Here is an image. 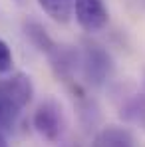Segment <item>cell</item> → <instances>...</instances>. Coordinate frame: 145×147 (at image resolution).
Instances as JSON below:
<instances>
[{
	"instance_id": "6da1fadb",
	"label": "cell",
	"mask_w": 145,
	"mask_h": 147,
	"mask_svg": "<svg viewBox=\"0 0 145 147\" xmlns=\"http://www.w3.org/2000/svg\"><path fill=\"white\" fill-rule=\"evenodd\" d=\"M34 86L30 76L14 74L6 80H0V133L10 131L22 109L32 101Z\"/></svg>"
},
{
	"instance_id": "52a82bcc",
	"label": "cell",
	"mask_w": 145,
	"mask_h": 147,
	"mask_svg": "<svg viewBox=\"0 0 145 147\" xmlns=\"http://www.w3.org/2000/svg\"><path fill=\"white\" fill-rule=\"evenodd\" d=\"M24 32H26V38L40 50L42 54H46V56H48L50 52L56 48V44H58L48 32H46V28L40 26L38 22H28V24L24 26Z\"/></svg>"
},
{
	"instance_id": "30bf717a",
	"label": "cell",
	"mask_w": 145,
	"mask_h": 147,
	"mask_svg": "<svg viewBox=\"0 0 145 147\" xmlns=\"http://www.w3.org/2000/svg\"><path fill=\"white\" fill-rule=\"evenodd\" d=\"M0 147H8V143H6V137H4V133H0Z\"/></svg>"
},
{
	"instance_id": "277c9868",
	"label": "cell",
	"mask_w": 145,
	"mask_h": 147,
	"mask_svg": "<svg viewBox=\"0 0 145 147\" xmlns=\"http://www.w3.org/2000/svg\"><path fill=\"white\" fill-rule=\"evenodd\" d=\"M74 12L78 24L86 32H97L109 20L103 0H74Z\"/></svg>"
},
{
	"instance_id": "5b68a950",
	"label": "cell",
	"mask_w": 145,
	"mask_h": 147,
	"mask_svg": "<svg viewBox=\"0 0 145 147\" xmlns=\"http://www.w3.org/2000/svg\"><path fill=\"white\" fill-rule=\"evenodd\" d=\"M119 115L127 123H133L145 131V94L143 92H125L117 101Z\"/></svg>"
},
{
	"instance_id": "8992f818",
	"label": "cell",
	"mask_w": 145,
	"mask_h": 147,
	"mask_svg": "<svg viewBox=\"0 0 145 147\" xmlns=\"http://www.w3.org/2000/svg\"><path fill=\"white\" fill-rule=\"evenodd\" d=\"M94 147H137V143L129 129L119 125H107L97 131L94 137Z\"/></svg>"
},
{
	"instance_id": "9c48e42d",
	"label": "cell",
	"mask_w": 145,
	"mask_h": 147,
	"mask_svg": "<svg viewBox=\"0 0 145 147\" xmlns=\"http://www.w3.org/2000/svg\"><path fill=\"white\" fill-rule=\"evenodd\" d=\"M12 64H14V56H12V50L10 46L0 40V74H6L12 70Z\"/></svg>"
},
{
	"instance_id": "3957f363",
	"label": "cell",
	"mask_w": 145,
	"mask_h": 147,
	"mask_svg": "<svg viewBox=\"0 0 145 147\" xmlns=\"http://www.w3.org/2000/svg\"><path fill=\"white\" fill-rule=\"evenodd\" d=\"M32 125L34 129L40 133V137H44L50 143H56L62 133H64V127H66V119H64V111H62V105L56 101V99H44L34 115H32Z\"/></svg>"
},
{
	"instance_id": "ba28073f",
	"label": "cell",
	"mask_w": 145,
	"mask_h": 147,
	"mask_svg": "<svg viewBox=\"0 0 145 147\" xmlns=\"http://www.w3.org/2000/svg\"><path fill=\"white\" fill-rule=\"evenodd\" d=\"M42 10L56 22H68L74 12V0H38Z\"/></svg>"
},
{
	"instance_id": "8fae6325",
	"label": "cell",
	"mask_w": 145,
	"mask_h": 147,
	"mask_svg": "<svg viewBox=\"0 0 145 147\" xmlns=\"http://www.w3.org/2000/svg\"><path fill=\"white\" fill-rule=\"evenodd\" d=\"M68 147H80V145H68Z\"/></svg>"
},
{
	"instance_id": "7a4b0ae2",
	"label": "cell",
	"mask_w": 145,
	"mask_h": 147,
	"mask_svg": "<svg viewBox=\"0 0 145 147\" xmlns=\"http://www.w3.org/2000/svg\"><path fill=\"white\" fill-rule=\"evenodd\" d=\"M80 70L92 86H103L113 74V60L99 44H86L80 52Z\"/></svg>"
}]
</instances>
